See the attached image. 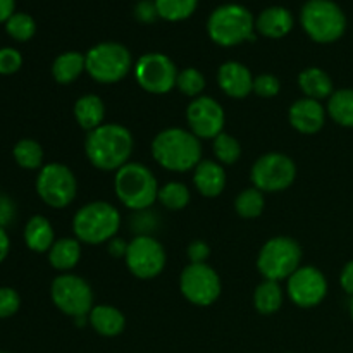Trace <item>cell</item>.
Listing matches in <instances>:
<instances>
[{
  "mask_svg": "<svg viewBox=\"0 0 353 353\" xmlns=\"http://www.w3.org/2000/svg\"><path fill=\"white\" fill-rule=\"evenodd\" d=\"M114 190L124 207L131 210H147L159 199L157 178L141 162H128L116 171Z\"/></svg>",
  "mask_w": 353,
  "mask_h": 353,
  "instance_id": "cell-3",
  "label": "cell"
},
{
  "mask_svg": "<svg viewBox=\"0 0 353 353\" xmlns=\"http://www.w3.org/2000/svg\"><path fill=\"white\" fill-rule=\"evenodd\" d=\"M14 161L23 169H41L43 168V148L38 141L24 138L14 145Z\"/></svg>",
  "mask_w": 353,
  "mask_h": 353,
  "instance_id": "cell-29",
  "label": "cell"
},
{
  "mask_svg": "<svg viewBox=\"0 0 353 353\" xmlns=\"http://www.w3.org/2000/svg\"><path fill=\"white\" fill-rule=\"evenodd\" d=\"M50 296L54 305L65 316H71L74 319L86 317L90 310L93 309V290L88 281L76 274L57 276L52 281Z\"/></svg>",
  "mask_w": 353,
  "mask_h": 353,
  "instance_id": "cell-10",
  "label": "cell"
},
{
  "mask_svg": "<svg viewBox=\"0 0 353 353\" xmlns=\"http://www.w3.org/2000/svg\"><path fill=\"white\" fill-rule=\"evenodd\" d=\"M217 85L231 99H245L254 92V76L241 62L228 61L217 71Z\"/></svg>",
  "mask_w": 353,
  "mask_h": 353,
  "instance_id": "cell-18",
  "label": "cell"
},
{
  "mask_svg": "<svg viewBox=\"0 0 353 353\" xmlns=\"http://www.w3.org/2000/svg\"><path fill=\"white\" fill-rule=\"evenodd\" d=\"M37 193L52 209H64L71 205L78 193L74 172L61 162L45 164L37 178Z\"/></svg>",
  "mask_w": 353,
  "mask_h": 353,
  "instance_id": "cell-9",
  "label": "cell"
},
{
  "mask_svg": "<svg viewBox=\"0 0 353 353\" xmlns=\"http://www.w3.org/2000/svg\"><path fill=\"white\" fill-rule=\"evenodd\" d=\"M327 114L336 124L353 128V88L336 90L327 99Z\"/></svg>",
  "mask_w": 353,
  "mask_h": 353,
  "instance_id": "cell-28",
  "label": "cell"
},
{
  "mask_svg": "<svg viewBox=\"0 0 353 353\" xmlns=\"http://www.w3.org/2000/svg\"><path fill=\"white\" fill-rule=\"evenodd\" d=\"M154 3L159 17L169 23H178L188 19L195 12L199 0H154Z\"/></svg>",
  "mask_w": 353,
  "mask_h": 353,
  "instance_id": "cell-31",
  "label": "cell"
},
{
  "mask_svg": "<svg viewBox=\"0 0 353 353\" xmlns=\"http://www.w3.org/2000/svg\"><path fill=\"white\" fill-rule=\"evenodd\" d=\"M88 324L100 336H119L126 327V317L112 305H95L88 314Z\"/></svg>",
  "mask_w": 353,
  "mask_h": 353,
  "instance_id": "cell-21",
  "label": "cell"
},
{
  "mask_svg": "<svg viewBox=\"0 0 353 353\" xmlns=\"http://www.w3.org/2000/svg\"><path fill=\"white\" fill-rule=\"evenodd\" d=\"M327 110L324 109L319 100L314 99H299L292 103L288 110V119L292 126L302 134H316L323 130L326 123Z\"/></svg>",
  "mask_w": 353,
  "mask_h": 353,
  "instance_id": "cell-17",
  "label": "cell"
},
{
  "mask_svg": "<svg viewBox=\"0 0 353 353\" xmlns=\"http://www.w3.org/2000/svg\"><path fill=\"white\" fill-rule=\"evenodd\" d=\"M299 86L307 99L324 100L330 99L334 93L333 79L324 69L321 68H307L299 74Z\"/></svg>",
  "mask_w": 353,
  "mask_h": 353,
  "instance_id": "cell-24",
  "label": "cell"
},
{
  "mask_svg": "<svg viewBox=\"0 0 353 353\" xmlns=\"http://www.w3.org/2000/svg\"><path fill=\"white\" fill-rule=\"evenodd\" d=\"M255 30L265 38H278L286 37L293 30V16L288 9L281 6L268 7L261 12V16L255 19Z\"/></svg>",
  "mask_w": 353,
  "mask_h": 353,
  "instance_id": "cell-20",
  "label": "cell"
},
{
  "mask_svg": "<svg viewBox=\"0 0 353 353\" xmlns=\"http://www.w3.org/2000/svg\"><path fill=\"white\" fill-rule=\"evenodd\" d=\"M121 228V214L112 203L90 202L83 205L72 219V231L74 238L86 245L109 243L116 238Z\"/></svg>",
  "mask_w": 353,
  "mask_h": 353,
  "instance_id": "cell-4",
  "label": "cell"
},
{
  "mask_svg": "<svg viewBox=\"0 0 353 353\" xmlns=\"http://www.w3.org/2000/svg\"><path fill=\"white\" fill-rule=\"evenodd\" d=\"M0 353H7V352H0Z\"/></svg>",
  "mask_w": 353,
  "mask_h": 353,
  "instance_id": "cell-47",
  "label": "cell"
},
{
  "mask_svg": "<svg viewBox=\"0 0 353 353\" xmlns=\"http://www.w3.org/2000/svg\"><path fill=\"white\" fill-rule=\"evenodd\" d=\"M21 65H23V55L16 48H0V74H14L19 71Z\"/></svg>",
  "mask_w": 353,
  "mask_h": 353,
  "instance_id": "cell-38",
  "label": "cell"
},
{
  "mask_svg": "<svg viewBox=\"0 0 353 353\" xmlns=\"http://www.w3.org/2000/svg\"><path fill=\"white\" fill-rule=\"evenodd\" d=\"M10 250V240H9V234L6 233L3 228H0V264L6 261V257L9 255Z\"/></svg>",
  "mask_w": 353,
  "mask_h": 353,
  "instance_id": "cell-45",
  "label": "cell"
},
{
  "mask_svg": "<svg viewBox=\"0 0 353 353\" xmlns=\"http://www.w3.org/2000/svg\"><path fill=\"white\" fill-rule=\"evenodd\" d=\"M86 72L102 85H114L126 78L133 68L131 52L117 41H102L85 54Z\"/></svg>",
  "mask_w": 353,
  "mask_h": 353,
  "instance_id": "cell-7",
  "label": "cell"
},
{
  "mask_svg": "<svg viewBox=\"0 0 353 353\" xmlns=\"http://www.w3.org/2000/svg\"><path fill=\"white\" fill-rule=\"evenodd\" d=\"M350 317H352V321H353V299H352V302H350Z\"/></svg>",
  "mask_w": 353,
  "mask_h": 353,
  "instance_id": "cell-46",
  "label": "cell"
},
{
  "mask_svg": "<svg viewBox=\"0 0 353 353\" xmlns=\"http://www.w3.org/2000/svg\"><path fill=\"white\" fill-rule=\"evenodd\" d=\"M21 296L14 288L2 286L0 288V319L12 317L19 310Z\"/></svg>",
  "mask_w": 353,
  "mask_h": 353,
  "instance_id": "cell-37",
  "label": "cell"
},
{
  "mask_svg": "<svg viewBox=\"0 0 353 353\" xmlns=\"http://www.w3.org/2000/svg\"><path fill=\"white\" fill-rule=\"evenodd\" d=\"M169 210H181L190 203V190L185 183L171 181L159 190V199Z\"/></svg>",
  "mask_w": 353,
  "mask_h": 353,
  "instance_id": "cell-33",
  "label": "cell"
},
{
  "mask_svg": "<svg viewBox=\"0 0 353 353\" xmlns=\"http://www.w3.org/2000/svg\"><path fill=\"white\" fill-rule=\"evenodd\" d=\"M302 262V247L290 236H274L264 243L257 257V269L264 279H288Z\"/></svg>",
  "mask_w": 353,
  "mask_h": 353,
  "instance_id": "cell-8",
  "label": "cell"
},
{
  "mask_svg": "<svg viewBox=\"0 0 353 353\" xmlns=\"http://www.w3.org/2000/svg\"><path fill=\"white\" fill-rule=\"evenodd\" d=\"M124 261L134 278L154 279L164 271L168 257L161 241L150 234H138L128 243Z\"/></svg>",
  "mask_w": 353,
  "mask_h": 353,
  "instance_id": "cell-13",
  "label": "cell"
},
{
  "mask_svg": "<svg viewBox=\"0 0 353 353\" xmlns=\"http://www.w3.org/2000/svg\"><path fill=\"white\" fill-rule=\"evenodd\" d=\"M24 241L30 250L45 254L55 243V231L50 221L43 216H33L24 228Z\"/></svg>",
  "mask_w": 353,
  "mask_h": 353,
  "instance_id": "cell-23",
  "label": "cell"
},
{
  "mask_svg": "<svg viewBox=\"0 0 353 353\" xmlns=\"http://www.w3.org/2000/svg\"><path fill=\"white\" fill-rule=\"evenodd\" d=\"M179 290L181 295L193 305L209 307L219 299L223 288L216 269L210 268L207 262L203 264L190 262L179 276Z\"/></svg>",
  "mask_w": 353,
  "mask_h": 353,
  "instance_id": "cell-14",
  "label": "cell"
},
{
  "mask_svg": "<svg viewBox=\"0 0 353 353\" xmlns=\"http://www.w3.org/2000/svg\"><path fill=\"white\" fill-rule=\"evenodd\" d=\"M250 176L255 188L261 190L262 193L283 192L295 181L296 165L288 155L269 152L255 161Z\"/></svg>",
  "mask_w": 353,
  "mask_h": 353,
  "instance_id": "cell-11",
  "label": "cell"
},
{
  "mask_svg": "<svg viewBox=\"0 0 353 353\" xmlns=\"http://www.w3.org/2000/svg\"><path fill=\"white\" fill-rule=\"evenodd\" d=\"M212 150L216 161L223 165L236 164L238 159L241 157L240 141L231 134L224 133V131L212 140Z\"/></svg>",
  "mask_w": 353,
  "mask_h": 353,
  "instance_id": "cell-32",
  "label": "cell"
},
{
  "mask_svg": "<svg viewBox=\"0 0 353 353\" xmlns=\"http://www.w3.org/2000/svg\"><path fill=\"white\" fill-rule=\"evenodd\" d=\"M134 140L126 126L117 123H103L97 130L86 133L85 154L90 164L100 171H119L130 162Z\"/></svg>",
  "mask_w": 353,
  "mask_h": 353,
  "instance_id": "cell-1",
  "label": "cell"
},
{
  "mask_svg": "<svg viewBox=\"0 0 353 353\" xmlns=\"http://www.w3.org/2000/svg\"><path fill=\"white\" fill-rule=\"evenodd\" d=\"M285 293L278 281H269L264 279L254 292V307L262 316H271L276 314L283 305Z\"/></svg>",
  "mask_w": 353,
  "mask_h": 353,
  "instance_id": "cell-27",
  "label": "cell"
},
{
  "mask_svg": "<svg viewBox=\"0 0 353 353\" xmlns=\"http://www.w3.org/2000/svg\"><path fill=\"white\" fill-rule=\"evenodd\" d=\"M152 157L171 172H186L202 161V141L185 128H168L152 141Z\"/></svg>",
  "mask_w": 353,
  "mask_h": 353,
  "instance_id": "cell-2",
  "label": "cell"
},
{
  "mask_svg": "<svg viewBox=\"0 0 353 353\" xmlns=\"http://www.w3.org/2000/svg\"><path fill=\"white\" fill-rule=\"evenodd\" d=\"M340 285L345 290V293H348L353 299V261L345 264L343 271L340 274Z\"/></svg>",
  "mask_w": 353,
  "mask_h": 353,
  "instance_id": "cell-42",
  "label": "cell"
},
{
  "mask_svg": "<svg viewBox=\"0 0 353 353\" xmlns=\"http://www.w3.org/2000/svg\"><path fill=\"white\" fill-rule=\"evenodd\" d=\"M6 30L10 38L17 41H28L37 33V23L30 14L14 12L6 23Z\"/></svg>",
  "mask_w": 353,
  "mask_h": 353,
  "instance_id": "cell-35",
  "label": "cell"
},
{
  "mask_svg": "<svg viewBox=\"0 0 353 353\" xmlns=\"http://www.w3.org/2000/svg\"><path fill=\"white\" fill-rule=\"evenodd\" d=\"M14 219V203L7 196L0 195V228H6Z\"/></svg>",
  "mask_w": 353,
  "mask_h": 353,
  "instance_id": "cell-40",
  "label": "cell"
},
{
  "mask_svg": "<svg viewBox=\"0 0 353 353\" xmlns=\"http://www.w3.org/2000/svg\"><path fill=\"white\" fill-rule=\"evenodd\" d=\"M209 255H210V248L205 241L196 240L188 245V257L192 264H203V262L209 259Z\"/></svg>",
  "mask_w": 353,
  "mask_h": 353,
  "instance_id": "cell-39",
  "label": "cell"
},
{
  "mask_svg": "<svg viewBox=\"0 0 353 353\" xmlns=\"http://www.w3.org/2000/svg\"><path fill=\"white\" fill-rule=\"evenodd\" d=\"M74 119L86 133L97 130L99 126H102L103 119H105V103L93 93L79 97L74 103Z\"/></svg>",
  "mask_w": 353,
  "mask_h": 353,
  "instance_id": "cell-22",
  "label": "cell"
},
{
  "mask_svg": "<svg viewBox=\"0 0 353 353\" xmlns=\"http://www.w3.org/2000/svg\"><path fill=\"white\" fill-rule=\"evenodd\" d=\"M16 0H0V23H7L9 17L14 14Z\"/></svg>",
  "mask_w": 353,
  "mask_h": 353,
  "instance_id": "cell-44",
  "label": "cell"
},
{
  "mask_svg": "<svg viewBox=\"0 0 353 353\" xmlns=\"http://www.w3.org/2000/svg\"><path fill=\"white\" fill-rule=\"evenodd\" d=\"M85 71V54H79L76 50L64 52V54L57 55L54 64H52V76L61 85H69V83L76 81Z\"/></svg>",
  "mask_w": 353,
  "mask_h": 353,
  "instance_id": "cell-26",
  "label": "cell"
},
{
  "mask_svg": "<svg viewBox=\"0 0 353 353\" xmlns=\"http://www.w3.org/2000/svg\"><path fill=\"white\" fill-rule=\"evenodd\" d=\"M81 259V241L78 238H61L55 240L48 250V262L54 269L68 272L78 265Z\"/></svg>",
  "mask_w": 353,
  "mask_h": 353,
  "instance_id": "cell-25",
  "label": "cell"
},
{
  "mask_svg": "<svg viewBox=\"0 0 353 353\" xmlns=\"http://www.w3.org/2000/svg\"><path fill=\"white\" fill-rule=\"evenodd\" d=\"M281 92V83L274 74H261L254 78V93L261 99H272Z\"/></svg>",
  "mask_w": 353,
  "mask_h": 353,
  "instance_id": "cell-36",
  "label": "cell"
},
{
  "mask_svg": "<svg viewBox=\"0 0 353 353\" xmlns=\"http://www.w3.org/2000/svg\"><path fill=\"white\" fill-rule=\"evenodd\" d=\"M126 248L128 243L126 241L119 240V238H112V240L109 241V254L112 255V257H124V255H126Z\"/></svg>",
  "mask_w": 353,
  "mask_h": 353,
  "instance_id": "cell-43",
  "label": "cell"
},
{
  "mask_svg": "<svg viewBox=\"0 0 353 353\" xmlns=\"http://www.w3.org/2000/svg\"><path fill=\"white\" fill-rule=\"evenodd\" d=\"M193 185L196 192L207 199L219 196L226 186V171L217 161L202 159L200 164L193 169Z\"/></svg>",
  "mask_w": 353,
  "mask_h": 353,
  "instance_id": "cell-19",
  "label": "cell"
},
{
  "mask_svg": "<svg viewBox=\"0 0 353 353\" xmlns=\"http://www.w3.org/2000/svg\"><path fill=\"white\" fill-rule=\"evenodd\" d=\"M255 19L240 3H224L210 14L207 33L221 47H236L243 41L255 40Z\"/></svg>",
  "mask_w": 353,
  "mask_h": 353,
  "instance_id": "cell-5",
  "label": "cell"
},
{
  "mask_svg": "<svg viewBox=\"0 0 353 353\" xmlns=\"http://www.w3.org/2000/svg\"><path fill=\"white\" fill-rule=\"evenodd\" d=\"M205 85V76H203L202 71H199L196 68H186L178 72L176 88H178L185 97H190L192 100L196 99V97H202Z\"/></svg>",
  "mask_w": 353,
  "mask_h": 353,
  "instance_id": "cell-34",
  "label": "cell"
},
{
  "mask_svg": "<svg viewBox=\"0 0 353 353\" xmlns=\"http://www.w3.org/2000/svg\"><path fill=\"white\" fill-rule=\"evenodd\" d=\"M264 193L255 188V186L241 190L240 195L234 200V210L243 219H255V217H259L264 212Z\"/></svg>",
  "mask_w": 353,
  "mask_h": 353,
  "instance_id": "cell-30",
  "label": "cell"
},
{
  "mask_svg": "<svg viewBox=\"0 0 353 353\" xmlns=\"http://www.w3.org/2000/svg\"><path fill=\"white\" fill-rule=\"evenodd\" d=\"M137 83L152 95H164L176 88L178 68L171 57L161 52L143 54L134 64Z\"/></svg>",
  "mask_w": 353,
  "mask_h": 353,
  "instance_id": "cell-12",
  "label": "cell"
},
{
  "mask_svg": "<svg viewBox=\"0 0 353 353\" xmlns=\"http://www.w3.org/2000/svg\"><path fill=\"white\" fill-rule=\"evenodd\" d=\"M300 21L305 33L317 43H333L347 30V16L333 0H309L302 7Z\"/></svg>",
  "mask_w": 353,
  "mask_h": 353,
  "instance_id": "cell-6",
  "label": "cell"
},
{
  "mask_svg": "<svg viewBox=\"0 0 353 353\" xmlns=\"http://www.w3.org/2000/svg\"><path fill=\"white\" fill-rule=\"evenodd\" d=\"M186 123L196 138L214 140L224 131L226 114L216 99L202 95L193 99L186 107Z\"/></svg>",
  "mask_w": 353,
  "mask_h": 353,
  "instance_id": "cell-15",
  "label": "cell"
},
{
  "mask_svg": "<svg viewBox=\"0 0 353 353\" xmlns=\"http://www.w3.org/2000/svg\"><path fill=\"white\" fill-rule=\"evenodd\" d=\"M137 16L140 17L141 21L148 23V21H155V17H159L157 9H155L154 2H148V0H143L137 6Z\"/></svg>",
  "mask_w": 353,
  "mask_h": 353,
  "instance_id": "cell-41",
  "label": "cell"
},
{
  "mask_svg": "<svg viewBox=\"0 0 353 353\" xmlns=\"http://www.w3.org/2000/svg\"><path fill=\"white\" fill-rule=\"evenodd\" d=\"M327 295V279L314 265H300L288 278V296L296 307L312 309Z\"/></svg>",
  "mask_w": 353,
  "mask_h": 353,
  "instance_id": "cell-16",
  "label": "cell"
}]
</instances>
